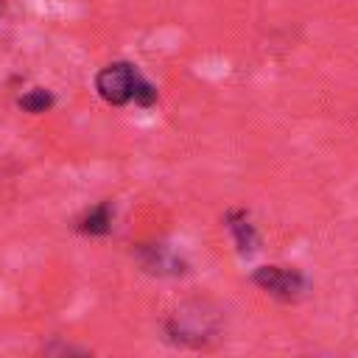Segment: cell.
Here are the masks:
<instances>
[{
  "label": "cell",
  "instance_id": "1",
  "mask_svg": "<svg viewBox=\"0 0 358 358\" xmlns=\"http://www.w3.org/2000/svg\"><path fill=\"white\" fill-rule=\"evenodd\" d=\"M95 90L112 106H126V103L151 106L157 101L154 84L134 64H129V62H112V64H106L95 76Z\"/></svg>",
  "mask_w": 358,
  "mask_h": 358
},
{
  "label": "cell",
  "instance_id": "2",
  "mask_svg": "<svg viewBox=\"0 0 358 358\" xmlns=\"http://www.w3.org/2000/svg\"><path fill=\"white\" fill-rule=\"evenodd\" d=\"M171 341L176 344H190V347H199L204 344L210 336H215L218 330V319L213 313L204 310V305H187V308H179L173 313V319L165 324Z\"/></svg>",
  "mask_w": 358,
  "mask_h": 358
},
{
  "label": "cell",
  "instance_id": "3",
  "mask_svg": "<svg viewBox=\"0 0 358 358\" xmlns=\"http://www.w3.org/2000/svg\"><path fill=\"white\" fill-rule=\"evenodd\" d=\"M252 282L280 302H296L308 291L305 274L291 266H260V268H255Z\"/></svg>",
  "mask_w": 358,
  "mask_h": 358
},
{
  "label": "cell",
  "instance_id": "4",
  "mask_svg": "<svg viewBox=\"0 0 358 358\" xmlns=\"http://www.w3.org/2000/svg\"><path fill=\"white\" fill-rule=\"evenodd\" d=\"M137 260L148 274L157 277H179L187 271V263L165 243H140L137 249Z\"/></svg>",
  "mask_w": 358,
  "mask_h": 358
},
{
  "label": "cell",
  "instance_id": "5",
  "mask_svg": "<svg viewBox=\"0 0 358 358\" xmlns=\"http://www.w3.org/2000/svg\"><path fill=\"white\" fill-rule=\"evenodd\" d=\"M227 229H229V235H232V241H235V246H238V252L241 255H252V252H257V229H255V224L249 221V213L246 210H229L227 213Z\"/></svg>",
  "mask_w": 358,
  "mask_h": 358
},
{
  "label": "cell",
  "instance_id": "6",
  "mask_svg": "<svg viewBox=\"0 0 358 358\" xmlns=\"http://www.w3.org/2000/svg\"><path fill=\"white\" fill-rule=\"evenodd\" d=\"M112 221H115V207L109 201H101L78 218V232L90 238H103L112 232Z\"/></svg>",
  "mask_w": 358,
  "mask_h": 358
},
{
  "label": "cell",
  "instance_id": "7",
  "mask_svg": "<svg viewBox=\"0 0 358 358\" xmlns=\"http://www.w3.org/2000/svg\"><path fill=\"white\" fill-rule=\"evenodd\" d=\"M20 109L22 112H31V115H42V112H48L53 103H56V98H53V92L50 90H45V87H34V90H28L25 95H20Z\"/></svg>",
  "mask_w": 358,
  "mask_h": 358
},
{
  "label": "cell",
  "instance_id": "8",
  "mask_svg": "<svg viewBox=\"0 0 358 358\" xmlns=\"http://www.w3.org/2000/svg\"><path fill=\"white\" fill-rule=\"evenodd\" d=\"M0 14H3V6H0Z\"/></svg>",
  "mask_w": 358,
  "mask_h": 358
}]
</instances>
